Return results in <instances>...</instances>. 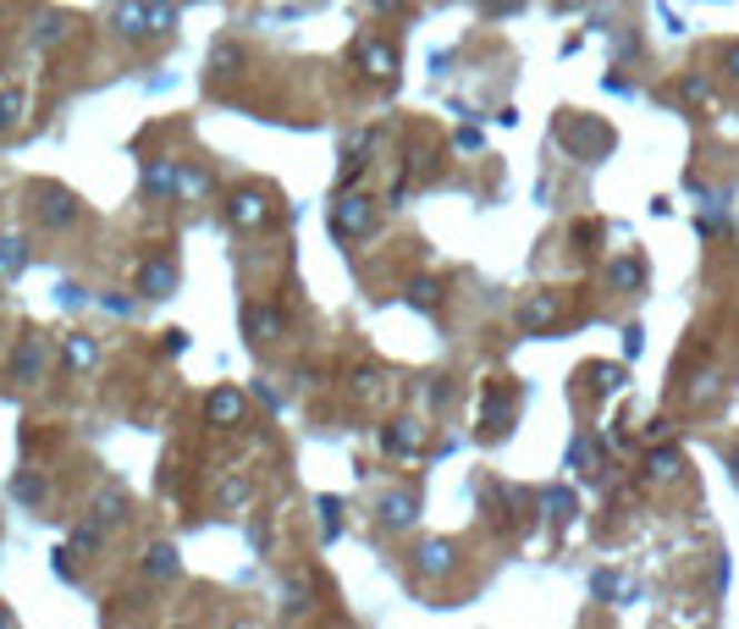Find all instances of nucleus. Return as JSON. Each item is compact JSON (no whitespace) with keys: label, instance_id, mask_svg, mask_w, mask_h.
<instances>
[{"label":"nucleus","instance_id":"obj_27","mask_svg":"<svg viewBox=\"0 0 739 629\" xmlns=\"http://www.w3.org/2000/svg\"><path fill=\"white\" fill-rule=\"evenodd\" d=\"M149 6V33H177V6L171 0H144Z\"/></svg>","mask_w":739,"mask_h":629},{"label":"nucleus","instance_id":"obj_37","mask_svg":"<svg viewBox=\"0 0 739 629\" xmlns=\"http://www.w3.org/2000/svg\"><path fill=\"white\" fill-rule=\"evenodd\" d=\"M254 392H260V398H266L271 409H282V398H277V387H271V381H254Z\"/></svg>","mask_w":739,"mask_h":629},{"label":"nucleus","instance_id":"obj_12","mask_svg":"<svg viewBox=\"0 0 739 629\" xmlns=\"http://www.w3.org/2000/svg\"><path fill=\"white\" fill-rule=\"evenodd\" d=\"M513 320H519V331H530V337H536V331H547V326L558 320V293H530V299L519 304Z\"/></svg>","mask_w":739,"mask_h":629},{"label":"nucleus","instance_id":"obj_15","mask_svg":"<svg viewBox=\"0 0 739 629\" xmlns=\"http://www.w3.org/2000/svg\"><path fill=\"white\" fill-rule=\"evenodd\" d=\"M640 470H646L651 486H668V480H679V470H685V453H679V448H651Z\"/></svg>","mask_w":739,"mask_h":629},{"label":"nucleus","instance_id":"obj_10","mask_svg":"<svg viewBox=\"0 0 739 629\" xmlns=\"http://www.w3.org/2000/svg\"><path fill=\"white\" fill-rule=\"evenodd\" d=\"M607 288H618V293H640L646 288V260L640 254H618V260H607Z\"/></svg>","mask_w":739,"mask_h":629},{"label":"nucleus","instance_id":"obj_35","mask_svg":"<svg viewBox=\"0 0 739 629\" xmlns=\"http://www.w3.org/2000/svg\"><path fill=\"white\" fill-rule=\"evenodd\" d=\"M182 348H188V331L171 326V331H166V353H182Z\"/></svg>","mask_w":739,"mask_h":629},{"label":"nucleus","instance_id":"obj_1","mask_svg":"<svg viewBox=\"0 0 739 629\" xmlns=\"http://www.w3.org/2000/svg\"><path fill=\"white\" fill-rule=\"evenodd\" d=\"M381 227V204L370 199V193H342L337 204H331V238L337 243H359V238H370Z\"/></svg>","mask_w":739,"mask_h":629},{"label":"nucleus","instance_id":"obj_2","mask_svg":"<svg viewBox=\"0 0 739 629\" xmlns=\"http://www.w3.org/2000/svg\"><path fill=\"white\" fill-rule=\"evenodd\" d=\"M44 370H50V348H44V337H39V331L17 337V348H11V365H6L11 387H39V381H44Z\"/></svg>","mask_w":739,"mask_h":629},{"label":"nucleus","instance_id":"obj_8","mask_svg":"<svg viewBox=\"0 0 739 629\" xmlns=\"http://www.w3.org/2000/svg\"><path fill=\"white\" fill-rule=\"evenodd\" d=\"M381 448H387L392 459H415V453L426 448V426H420V420H392V426L381 431Z\"/></svg>","mask_w":739,"mask_h":629},{"label":"nucleus","instance_id":"obj_20","mask_svg":"<svg viewBox=\"0 0 739 629\" xmlns=\"http://www.w3.org/2000/svg\"><path fill=\"white\" fill-rule=\"evenodd\" d=\"M199 193H210V171L177 160V193H171V199H199Z\"/></svg>","mask_w":739,"mask_h":629},{"label":"nucleus","instance_id":"obj_24","mask_svg":"<svg viewBox=\"0 0 739 629\" xmlns=\"http://www.w3.org/2000/svg\"><path fill=\"white\" fill-rule=\"evenodd\" d=\"M28 266V238H0V277H22Z\"/></svg>","mask_w":739,"mask_h":629},{"label":"nucleus","instance_id":"obj_38","mask_svg":"<svg viewBox=\"0 0 739 629\" xmlns=\"http://www.w3.org/2000/svg\"><path fill=\"white\" fill-rule=\"evenodd\" d=\"M552 6H558V11H586L591 0H552Z\"/></svg>","mask_w":739,"mask_h":629},{"label":"nucleus","instance_id":"obj_30","mask_svg":"<svg viewBox=\"0 0 739 629\" xmlns=\"http://www.w3.org/2000/svg\"><path fill=\"white\" fill-rule=\"evenodd\" d=\"M591 376H596L601 392H618V387H623V365H596Z\"/></svg>","mask_w":739,"mask_h":629},{"label":"nucleus","instance_id":"obj_17","mask_svg":"<svg viewBox=\"0 0 739 629\" xmlns=\"http://www.w3.org/2000/svg\"><path fill=\"white\" fill-rule=\"evenodd\" d=\"M415 569H420L426 580H442L447 569H452V541H426V547L415 552Z\"/></svg>","mask_w":739,"mask_h":629},{"label":"nucleus","instance_id":"obj_31","mask_svg":"<svg viewBox=\"0 0 739 629\" xmlns=\"http://www.w3.org/2000/svg\"><path fill=\"white\" fill-rule=\"evenodd\" d=\"M320 513H326V541H331V536L342 530V519H337V513H342V502H337V497H320Z\"/></svg>","mask_w":739,"mask_h":629},{"label":"nucleus","instance_id":"obj_11","mask_svg":"<svg viewBox=\"0 0 739 629\" xmlns=\"http://www.w3.org/2000/svg\"><path fill=\"white\" fill-rule=\"evenodd\" d=\"M61 359H67V370L89 376V370L100 365V342H94L89 331H67V337H61Z\"/></svg>","mask_w":739,"mask_h":629},{"label":"nucleus","instance_id":"obj_4","mask_svg":"<svg viewBox=\"0 0 739 629\" xmlns=\"http://www.w3.org/2000/svg\"><path fill=\"white\" fill-rule=\"evenodd\" d=\"M243 420H249V398H243V387H216V392L204 398V426L232 431V426H243Z\"/></svg>","mask_w":739,"mask_h":629},{"label":"nucleus","instance_id":"obj_34","mask_svg":"<svg viewBox=\"0 0 739 629\" xmlns=\"http://www.w3.org/2000/svg\"><path fill=\"white\" fill-rule=\"evenodd\" d=\"M723 72L739 83V39H735V44H723Z\"/></svg>","mask_w":739,"mask_h":629},{"label":"nucleus","instance_id":"obj_3","mask_svg":"<svg viewBox=\"0 0 739 629\" xmlns=\"http://www.w3.org/2000/svg\"><path fill=\"white\" fill-rule=\"evenodd\" d=\"M353 56H359V67L376 78V83H398V72H403V61H398V50L381 39V33H364L359 44H353Z\"/></svg>","mask_w":739,"mask_h":629},{"label":"nucleus","instance_id":"obj_25","mask_svg":"<svg viewBox=\"0 0 739 629\" xmlns=\"http://www.w3.org/2000/svg\"><path fill=\"white\" fill-rule=\"evenodd\" d=\"M11 497H17L22 508H39V502H44V475L22 470V475H17V480H11Z\"/></svg>","mask_w":739,"mask_h":629},{"label":"nucleus","instance_id":"obj_29","mask_svg":"<svg viewBox=\"0 0 739 629\" xmlns=\"http://www.w3.org/2000/svg\"><path fill=\"white\" fill-rule=\"evenodd\" d=\"M17 117H22V94L17 89H0V133L17 128Z\"/></svg>","mask_w":739,"mask_h":629},{"label":"nucleus","instance_id":"obj_22","mask_svg":"<svg viewBox=\"0 0 739 629\" xmlns=\"http://www.w3.org/2000/svg\"><path fill=\"white\" fill-rule=\"evenodd\" d=\"M94 519H100V525H122V519H128V497H122L117 486L100 491V497H94Z\"/></svg>","mask_w":739,"mask_h":629},{"label":"nucleus","instance_id":"obj_18","mask_svg":"<svg viewBox=\"0 0 739 629\" xmlns=\"http://www.w3.org/2000/svg\"><path fill=\"white\" fill-rule=\"evenodd\" d=\"M144 193H154V199L177 193V160H144Z\"/></svg>","mask_w":739,"mask_h":629},{"label":"nucleus","instance_id":"obj_33","mask_svg":"<svg viewBox=\"0 0 739 629\" xmlns=\"http://www.w3.org/2000/svg\"><path fill=\"white\" fill-rule=\"evenodd\" d=\"M685 100H696V106H707V100H712V89H707L701 78H690V83H685Z\"/></svg>","mask_w":739,"mask_h":629},{"label":"nucleus","instance_id":"obj_21","mask_svg":"<svg viewBox=\"0 0 739 629\" xmlns=\"http://www.w3.org/2000/svg\"><path fill=\"white\" fill-rule=\"evenodd\" d=\"M238 67H243V50H238V44H232V39H221V44H216V50H210V78H216V83H221V78H232V72H238Z\"/></svg>","mask_w":739,"mask_h":629},{"label":"nucleus","instance_id":"obj_5","mask_svg":"<svg viewBox=\"0 0 739 629\" xmlns=\"http://www.w3.org/2000/svg\"><path fill=\"white\" fill-rule=\"evenodd\" d=\"M177 282H182V271H177L171 254H149L144 266H139V299H171Z\"/></svg>","mask_w":739,"mask_h":629},{"label":"nucleus","instance_id":"obj_39","mask_svg":"<svg viewBox=\"0 0 739 629\" xmlns=\"http://www.w3.org/2000/svg\"><path fill=\"white\" fill-rule=\"evenodd\" d=\"M729 475L739 480V448H729Z\"/></svg>","mask_w":739,"mask_h":629},{"label":"nucleus","instance_id":"obj_19","mask_svg":"<svg viewBox=\"0 0 739 629\" xmlns=\"http://www.w3.org/2000/svg\"><path fill=\"white\" fill-rule=\"evenodd\" d=\"M182 575V563H177V547H149L144 552V580H177Z\"/></svg>","mask_w":739,"mask_h":629},{"label":"nucleus","instance_id":"obj_28","mask_svg":"<svg viewBox=\"0 0 739 629\" xmlns=\"http://www.w3.org/2000/svg\"><path fill=\"white\" fill-rule=\"evenodd\" d=\"M249 475H232V480H221V508H243L249 502Z\"/></svg>","mask_w":739,"mask_h":629},{"label":"nucleus","instance_id":"obj_32","mask_svg":"<svg viewBox=\"0 0 739 629\" xmlns=\"http://www.w3.org/2000/svg\"><path fill=\"white\" fill-rule=\"evenodd\" d=\"M668 431H673V420H668V415H657V420H651L640 437H646V442H668Z\"/></svg>","mask_w":739,"mask_h":629},{"label":"nucleus","instance_id":"obj_13","mask_svg":"<svg viewBox=\"0 0 739 629\" xmlns=\"http://www.w3.org/2000/svg\"><path fill=\"white\" fill-rule=\"evenodd\" d=\"M111 33H117V39H144L149 33V6L144 0H122V6L111 11Z\"/></svg>","mask_w":739,"mask_h":629},{"label":"nucleus","instance_id":"obj_6","mask_svg":"<svg viewBox=\"0 0 739 629\" xmlns=\"http://www.w3.org/2000/svg\"><path fill=\"white\" fill-rule=\"evenodd\" d=\"M227 221H232L238 232H254V227L271 221V199H266L260 188H238V193L227 199Z\"/></svg>","mask_w":739,"mask_h":629},{"label":"nucleus","instance_id":"obj_36","mask_svg":"<svg viewBox=\"0 0 739 629\" xmlns=\"http://www.w3.org/2000/svg\"><path fill=\"white\" fill-rule=\"evenodd\" d=\"M409 0H370V11H381V17H398Z\"/></svg>","mask_w":739,"mask_h":629},{"label":"nucleus","instance_id":"obj_16","mask_svg":"<svg viewBox=\"0 0 739 629\" xmlns=\"http://www.w3.org/2000/svg\"><path fill=\"white\" fill-rule=\"evenodd\" d=\"M718 392H723V370H701V376L679 392V403H685V409H707Z\"/></svg>","mask_w":739,"mask_h":629},{"label":"nucleus","instance_id":"obj_23","mask_svg":"<svg viewBox=\"0 0 739 629\" xmlns=\"http://www.w3.org/2000/svg\"><path fill=\"white\" fill-rule=\"evenodd\" d=\"M67 547H72V558H100V547H106V536H100V519H94V525H78Z\"/></svg>","mask_w":739,"mask_h":629},{"label":"nucleus","instance_id":"obj_26","mask_svg":"<svg viewBox=\"0 0 739 629\" xmlns=\"http://www.w3.org/2000/svg\"><path fill=\"white\" fill-rule=\"evenodd\" d=\"M409 304H415V310H442V282L415 277V282H409Z\"/></svg>","mask_w":739,"mask_h":629},{"label":"nucleus","instance_id":"obj_7","mask_svg":"<svg viewBox=\"0 0 739 629\" xmlns=\"http://www.w3.org/2000/svg\"><path fill=\"white\" fill-rule=\"evenodd\" d=\"M415 519H420V491H409V486H403V491H387V497L376 502V525H381V530H409Z\"/></svg>","mask_w":739,"mask_h":629},{"label":"nucleus","instance_id":"obj_40","mask_svg":"<svg viewBox=\"0 0 739 629\" xmlns=\"http://www.w3.org/2000/svg\"><path fill=\"white\" fill-rule=\"evenodd\" d=\"M735 271H739V249H735Z\"/></svg>","mask_w":739,"mask_h":629},{"label":"nucleus","instance_id":"obj_9","mask_svg":"<svg viewBox=\"0 0 739 629\" xmlns=\"http://www.w3.org/2000/svg\"><path fill=\"white\" fill-rule=\"evenodd\" d=\"M83 210H78V199L72 193H61V188H39V221L44 227H72Z\"/></svg>","mask_w":739,"mask_h":629},{"label":"nucleus","instance_id":"obj_14","mask_svg":"<svg viewBox=\"0 0 739 629\" xmlns=\"http://www.w3.org/2000/svg\"><path fill=\"white\" fill-rule=\"evenodd\" d=\"M243 331H249V342L282 337V310H271V304H243Z\"/></svg>","mask_w":739,"mask_h":629}]
</instances>
